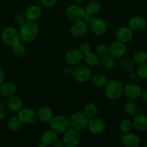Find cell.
<instances>
[{"instance_id": "1", "label": "cell", "mask_w": 147, "mask_h": 147, "mask_svg": "<svg viewBox=\"0 0 147 147\" xmlns=\"http://www.w3.org/2000/svg\"><path fill=\"white\" fill-rule=\"evenodd\" d=\"M20 40L25 42H30L37 38L39 34V27L35 22L27 20L26 22L22 24L20 30Z\"/></svg>"}, {"instance_id": "2", "label": "cell", "mask_w": 147, "mask_h": 147, "mask_svg": "<svg viewBox=\"0 0 147 147\" xmlns=\"http://www.w3.org/2000/svg\"><path fill=\"white\" fill-rule=\"evenodd\" d=\"M123 89L124 86L121 82L117 80H111L105 86V96L109 100H118L123 96Z\"/></svg>"}, {"instance_id": "3", "label": "cell", "mask_w": 147, "mask_h": 147, "mask_svg": "<svg viewBox=\"0 0 147 147\" xmlns=\"http://www.w3.org/2000/svg\"><path fill=\"white\" fill-rule=\"evenodd\" d=\"M49 123L52 130L57 132V134H63L70 127L69 119L66 116L60 115L53 116Z\"/></svg>"}, {"instance_id": "4", "label": "cell", "mask_w": 147, "mask_h": 147, "mask_svg": "<svg viewBox=\"0 0 147 147\" xmlns=\"http://www.w3.org/2000/svg\"><path fill=\"white\" fill-rule=\"evenodd\" d=\"M1 39L4 44L11 47L20 42L21 40L19 30L13 27H8L3 30L1 33Z\"/></svg>"}, {"instance_id": "5", "label": "cell", "mask_w": 147, "mask_h": 147, "mask_svg": "<svg viewBox=\"0 0 147 147\" xmlns=\"http://www.w3.org/2000/svg\"><path fill=\"white\" fill-rule=\"evenodd\" d=\"M63 136V142L64 146L66 147H76L78 146L81 141V135L79 131L74 129H68L64 132Z\"/></svg>"}, {"instance_id": "6", "label": "cell", "mask_w": 147, "mask_h": 147, "mask_svg": "<svg viewBox=\"0 0 147 147\" xmlns=\"http://www.w3.org/2000/svg\"><path fill=\"white\" fill-rule=\"evenodd\" d=\"M69 121H70V127L79 131H81L87 128L89 119L85 116L83 112L81 113L76 112L71 115Z\"/></svg>"}, {"instance_id": "7", "label": "cell", "mask_w": 147, "mask_h": 147, "mask_svg": "<svg viewBox=\"0 0 147 147\" xmlns=\"http://www.w3.org/2000/svg\"><path fill=\"white\" fill-rule=\"evenodd\" d=\"M85 14H86L85 9L76 4L70 5L66 9L65 11V15L67 18L73 22L83 20Z\"/></svg>"}, {"instance_id": "8", "label": "cell", "mask_w": 147, "mask_h": 147, "mask_svg": "<svg viewBox=\"0 0 147 147\" xmlns=\"http://www.w3.org/2000/svg\"><path fill=\"white\" fill-rule=\"evenodd\" d=\"M72 76L78 83H86L91 78L92 72L88 66H79L74 68Z\"/></svg>"}, {"instance_id": "9", "label": "cell", "mask_w": 147, "mask_h": 147, "mask_svg": "<svg viewBox=\"0 0 147 147\" xmlns=\"http://www.w3.org/2000/svg\"><path fill=\"white\" fill-rule=\"evenodd\" d=\"M109 54L114 58H121L126 55L127 47L125 43L116 40L109 45Z\"/></svg>"}, {"instance_id": "10", "label": "cell", "mask_w": 147, "mask_h": 147, "mask_svg": "<svg viewBox=\"0 0 147 147\" xmlns=\"http://www.w3.org/2000/svg\"><path fill=\"white\" fill-rule=\"evenodd\" d=\"M106 128V122L100 118L93 117L90 119L88 123L87 129L93 134H99L103 133Z\"/></svg>"}, {"instance_id": "11", "label": "cell", "mask_w": 147, "mask_h": 147, "mask_svg": "<svg viewBox=\"0 0 147 147\" xmlns=\"http://www.w3.org/2000/svg\"><path fill=\"white\" fill-rule=\"evenodd\" d=\"M89 30V26L88 23L83 20L74 22L70 27V34L74 37H82L86 35Z\"/></svg>"}, {"instance_id": "12", "label": "cell", "mask_w": 147, "mask_h": 147, "mask_svg": "<svg viewBox=\"0 0 147 147\" xmlns=\"http://www.w3.org/2000/svg\"><path fill=\"white\" fill-rule=\"evenodd\" d=\"M83 54L78 48H72L67 50L65 54V60L68 65L72 66L77 65L81 63Z\"/></svg>"}, {"instance_id": "13", "label": "cell", "mask_w": 147, "mask_h": 147, "mask_svg": "<svg viewBox=\"0 0 147 147\" xmlns=\"http://www.w3.org/2000/svg\"><path fill=\"white\" fill-rule=\"evenodd\" d=\"M17 116L21 121L22 123H24V124H32L34 123L37 118L35 111L29 107L22 108L18 112Z\"/></svg>"}, {"instance_id": "14", "label": "cell", "mask_w": 147, "mask_h": 147, "mask_svg": "<svg viewBox=\"0 0 147 147\" xmlns=\"http://www.w3.org/2000/svg\"><path fill=\"white\" fill-rule=\"evenodd\" d=\"M90 24L92 32L96 35H103L107 31V23L102 18H94Z\"/></svg>"}, {"instance_id": "15", "label": "cell", "mask_w": 147, "mask_h": 147, "mask_svg": "<svg viewBox=\"0 0 147 147\" xmlns=\"http://www.w3.org/2000/svg\"><path fill=\"white\" fill-rule=\"evenodd\" d=\"M146 27V21L145 18L139 15L132 17L129 21V27L133 32L143 31Z\"/></svg>"}, {"instance_id": "16", "label": "cell", "mask_w": 147, "mask_h": 147, "mask_svg": "<svg viewBox=\"0 0 147 147\" xmlns=\"http://www.w3.org/2000/svg\"><path fill=\"white\" fill-rule=\"evenodd\" d=\"M142 88L139 85L136 83H129L123 89V94L130 100H136L140 97Z\"/></svg>"}, {"instance_id": "17", "label": "cell", "mask_w": 147, "mask_h": 147, "mask_svg": "<svg viewBox=\"0 0 147 147\" xmlns=\"http://www.w3.org/2000/svg\"><path fill=\"white\" fill-rule=\"evenodd\" d=\"M121 140L123 144L126 147H138L141 144L139 135L131 131L123 134Z\"/></svg>"}, {"instance_id": "18", "label": "cell", "mask_w": 147, "mask_h": 147, "mask_svg": "<svg viewBox=\"0 0 147 147\" xmlns=\"http://www.w3.org/2000/svg\"><path fill=\"white\" fill-rule=\"evenodd\" d=\"M116 39L123 43L131 41L134 37V32L129 27H121L118 29L115 33Z\"/></svg>"}, {"instance_id": "19", "label": "cell", "mask_w": 147, "mask_h": 147, "mask_svg": "<svg viewBox=\"0 0 147 147\" xmlns=\"http://www.w3.org/2000/svg\"><path fill=\"white\" fill-rule=\"evenodd\" d=\"M57 140H58V134L52 129L45 131L42 134L41 139H40L41 143L43 144L45 146H53V145Z\"/></svg>"}, {"instance_id": "20", "label": "cell", "mask_w": 147, "mask_h": 147, "mask_svg": "<svg viewBox=\"0 0 147 147\" xmlns=\"http://www.w3.org/2000/svg\"><path fill=\"white\" fill-rule=\"evenodd\" d=\"M42 11L41 7L37 5L30 6L25 11L24 15L28 21L36 22L41 17Z\"/></svg>"}, {"instance_id": "21", "label": "cell", "mask_w": 147, "mask_h": 147, "mask_svg": "<svg viewBox=\"0 0 147 147\" xmlns=\"http://www.w3.org/2000/svg\"><path fill=\"white\" fill-rule=\"evenodd\" d=\"M133 126L141 132L147 131V116L144 114H136L133 120Z\"/></svg>"}, {"instance_id": "22", "label": "cell", "mask_w": 147, "mask_h": 147, "mask_svg": "<svg viewBox=\"0 0 147 147\" xmlns=\"http://www.w3.org/2000/svg\"><path fill=\"white\" fill-rule=\"evenodd\" d=\"M23 106L22 99L18 96H10L7 101V107L9 110L12 112H19Z\"/></svg>"}, {"instance_id": "23", "label": "cell", "mask_w": 147, "mask_h": 147, "mask_svg": "<svg viewBox=\"0 0 147 147\" xmlns=\"http://www.w3.org/2000/svg\"><path fill=\"white\" fill-rule=\"evenodd\" d=\"M37 116L41 122L49 123L54 116L52 109L47 106H42L37 111Z\"/></svg>"}, {"instance_id": "24", "label": "cell", "mask_w": 147, "mask_h": 147, "mask_svg": "<svg viewBox=\"0 0 147 147\" xmlns=\"http://www.w3.org/2000/svg\"><path fill=\"white\" fill-rule=\"evenodd\" d=\"M17 88L14 83L11 82H4L0 86V94L4 97H10L16 93Z\"/></svg>"}, {"instance_id": "25", "label": "cell", "mask_w": 147, "mask_h": 147, "mask_svg": "<svg viewBox=\"0 0 147 147\" xmlns=\"http://www.w3.org/2000/svg\"><path fill=\"white\" fill-rule=\"evenodd\" d=\"M83 60L87 65V66L90 67H96L100 63L99 56L96 53H93L91 51L83 55Z\"/></svg>"}, {"instance_id": "26", "label": "cell", "mask_w": 147, "mask_h": 147, "mask_svg": "<svg viewBox=\"0 0 147 147\" xmlns=\"http://www.w3.org/2000/svg\"><path fill=\"white\" fill-rule=\"evenodd\" d=\"M120 66L121 68L124 71L131 73L134 69L135 63L132 57H129V56H126L125 55L121 57V60L120 61Z\"/></svg>"}, {"instance_id": "27", "label": "cell", "mask_w": 147, "mask_h": 147, "mask_svg": "<svg viewBox=\"0 0 147 147\" xmlns=\"http://www.w3.org/2000/svg\"><path fill=\"white\" fill-rule=\"evenodd\" d=\"M91 83L93 86L96 88H103L105 87L106 83H108V80L106 76L100 73H97L91 77Z\"/></svg>"}, {"instance_id": "28", "label": "cell", "mask_w": 147, "mask_h": 147, "mask_svg": "<svg viewBox=\"0 0 147 147\" xmlns=\"http://www.w3.org/2000/svg\"><path fill=\"white\" fill-rule=\"evenodd\" d=\"M84 9L86 13L94 15V14L98 13L100 10L101 9V4H100V1L94 0V1H91L88 3V4Z\"/></svg>"}, {"instance_id": "29", "label": "cell", "mask_w": 147, "mask_h": 147, "mask_svg": "<svg viewBox=\"0 0 147 147\" xmlns=\"http://www.w3.org/2000/svg\"><path fill=\"white\" fill-rule=\"evenodd\" d=\"M83 113H84L86 117L89 119H92L93 117H96V114L98 113V108L95 103H87L83 108Z\"/></svg>"}, {"instance_id": "30", "label": "cell", "mask_w": 147, "mask_h": 147, "mask_svg": "<svg viewBox=\"0 0 147 147\" xmlns=\"http://www.w3.org/2000/svg\"><path fill=\"white\" fill-rule=\"evenodd\" d=\"M100 62L102 67H103L105 70H111V69H113L115 66V63H115L114 57H112V56L109 54L102 57Z\"/></svg>"}, {"instance_id": "31", "label": "cell", "mask_w": 147, "mask_h": 147, "mask_svg": "<svg viewBox=\"0 0 147 147\" xmlns=\"http://www.w3.org/2000/svg\"><path fill=\"white\" fill-rule=\"evenodd\" d=\"M22 126V122L17 116H14L9 119L7 122V126L11 131H17L20 129Z\"/></svg>"}, {"instance_id": "32", "label": "cell", "mask_w": 147, "mask_h": 147, "mask_svg": "<svg viewBox=\"0 0 147 147\" xmlns=\"http://www.w3.org/2000/svg\"><path fill=\"white\" fill-rule=\"evenodd\" d=\"M125 112L129 116H135L138 112V106L135 102L130 100L127 101L123 106Z\"/></svg>"}, {"instance_id": "33", "label": "cell", "mask_w": 147, "mask_h": 147, "mask_svg": "<svg viewBox=\"0 0 147 147\" xmlns=\"http://www.w3.org/2000/svg\"><path fill=\"white\" fill-rule=\"evenodd\" d=\"M132 58H133L134 63L138 65L146 63L147 60V53L145 51H143V50L136 51L134 54V56Z\"/></svg>"}, {"instance_id": "34", "label": "cell", "mask_w": 147, "mask_h": 147, "mask_svg": "<svg viewBox=\"0 0 147 147\" xmlns=\"http://www.w3.org/2000/svg\"><path fill=\"white\" fill-rule=\"evenodd\" d=\"M12 52L14 55H16L17 57H23L26 54L27 48L24 44L20 42L12 46Z\"/></svg>"}, {"instance_id": "35", "label": "cell", "mask_w": 147, "mask_h": 147, "mask_svg": "<svg viewBox=\"0 0 147 147\" xmlns=\"http://www.w3.org/2000/svg\"><path fill=\"white\" fill-rule=\"evenodd\" d=\"M133 127V122H132V121L129 120V119H124V120L121 122L120 125H119L120 131L123 134L130 132Z\"/></svg>"}, {"instance_id": "36", "label": "cell", "mask_w": 147, "mask_h": 147, "mask_svg": "<svg viewBox=\"0 0 147 147\" xmlns=\"http://www.w3.org/2000/svg\"><path fill=\"white\" fill-rule=\"evenodd\" d=\"M136 75L142 80L147 79V63L139 64L136 69Z\"/></svg>"}, {"instance_id": "37", "label": "cell", "mask_w": 147, "mask_h": 147, "mask_svg": "<svg viewBox=\"0 0 147 147\" xmlns=\"http://www.w3.org/2000/svg\"><path fill=\"white\" fill-rule=\"evenodd\" d=\"M95 51H96V53L98 55L100 56V57H103V56L109 54V45L105 44V43H101V44L98 45L96 47V48H95Z\"/></svg>"}, {"instance_id": "38", "label": "cell", "mask_w": 147, "mask_h": 147, "mask_svg": "<svg viewBox=\"0 0 147 147\" xmlns=\"http://www.w3.org/2000/svg\"><path fill=\"white\" fill-rule=\"evenodd\" d=\"M78 49L83 55H85L86 54V53H88V52L90 51V46L88 42H83L80 43V45H79Z\"/></svg>"}, {"instance_id": "39", "label": "cell", "mask_w": 147, "mask_h": 147, "mask_svg": "<svg viewBox=\"0 0 147 147\" xmlns=\"http://www.w3.org/2000/svg\"><path fill=\"white\" fill-rule=\"evenodd\" d=\"M57 0H40L42 5L45 7H47V8L54 7L57 3Z\"/></svg>"}, {"instance_id": "40", "label": "cell", "mask_w": 147, "mask_h": 147, "mask_svg": "<svg viewBox=\"0 0 147 147\" xmlns=\"http://www.w3.org/2000/svg\"><path fill=\"white\" fill-rule=\"evenodd\" d=\"M16 21H17V24H20V25L21 26L22 24H23L24 22H26L27 20V19H26V17L24 14L20 13V14H18L16 16Z\"/></svg>"}, {"instance_id": "41", "label": "cell", "mask_w": 147, "mask_h": 147, "mask_svg": "<svg viewBox=\"0 0 147 147\" xmlns=\"http://www.w3.org/2000/svg\"><path fill=\"white\" fill-rule=\"evenodd\" d=\"M73 71H74V68L72 65H69L68 66L64 69V74L67 76H73Z\"/></svg>"}, {"instance_id": "42", "label": "cell", "mask_w": 147, "mask_h": 147, "mask_svg": "<svg viewBox=\"0 0 147 147\" xmlns=\"http://www.w3.org/2000/svg\"><path fill=\"white\" fill-rule=\"evenodd\" d=\"M93 19H94L93 15H92V14H88V13H86L83 20L86 22V23H88V24H90V22L93 21Z\"/></svg>"}, {"instance_id": "43", "label": "cell", "mask_w": 147, "mask_h": 147, "mask_svg": "<svg viewBox=\"0 0 147 147\" xmlns=\"http://www.w3.org/2000/svg\"><path fill=\"white\" fill-rule=\"evenodd\" d=\"M6 115V108L4 104L0 103V120L3 119Z\"/></svg>"}, {"instance_id": "44", "label": "cell", "mask_w": 147, "mask_h": 147, "mask_svg": "<svg viewBox=\"0 0 147 147\" xmlns=\"http://www.w3.org/2000/svg\"><path fill=\"white\" fill-rule=\"evenodd\" d=\"M140 98L143 101L147 102V89L144 90H142L140 94Z\"/></svg>"}, {"instance_id": "45", "label": "cell", "mask_w": 147, "mask_h": 147, "mask_svg": "<svg viewBox=\"0 0 147 147\" xmlns=\"http://www.w3.org/2000/svg\"><path fill=\"white\" fill-rule=\"evenodd\" d=\"M5 80V73L2 69L0 68V86L2 84Z\"/></svg>"}, {"instance_id": "46", "label": "cell", "mask_w": 147, "mask_h": 147, "mask_svg": "<svg viewBox=\"0 0 147 147\" xmlns=\"http://www.w3.org/2000/svg\"><path fill=\"white\" fill-rule=\"evenodd\" d=\"M53 146H56V147H62V146H64V144H63V141H60L58 139V140L57 141V142H55V144L54 145H53Z\"/></svg>"}, {"instance_id": "47", "label": "cell", "mask_w": 147, "mask_h": 147, "mask_svg": "<svg viewBox=\"0 0 147 147\" xmlns=\"http://www.w3.org/2000/svg\"><path fill=\"white\" fill-rule=\"evenodd\" d=\"M138 78L137 75H136V73H134L133 72H131V75H130V79L131 80H133V81H134V80H136V78Z\"/></svg>"}, {"instance_id": "48", "label": "cell", "mask_w": 147, "mask_h": 147, "mask_svg": "<svg viewBox=\"0 0 147 147\" xmlns=\"http://www.w3.org/2000/svg\"><path fill=\"white\" fill-rule=\"evenodd\" d=\"M76 1H77V2H82L83 1H84V0H75Z\"/></svg>"}, {"instance_id": "49", "label": "cell", "mask_w": 147, "mask_h": 147, "mask_svg": "<svg viewBox=\"0 0 147 147\" xmlns=\"http://www.w3.org/2000/svg\"><path fill=\"white\" fill-rule=\"evenodd\" d=\"M144 146H145V147H147V142L144 144Z\"/></svg>"}, {"instance_id": "50", "label": "cell", "mask_w": 147, "mask_h": 147, "mask_svg": "<svg viewBox=\"0 0 147 147\" xmlns=\"http://www.w3.org/2000/svg\"><path fill=\"white\" fill-rule=\"evenodd\" d=\"M146 63H147V60H146Z\"/></svg>"}]
</instances>
